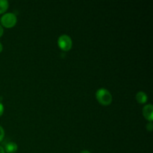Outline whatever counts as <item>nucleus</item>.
Instances as JSON below:
<instances>
[{
    "mask_svg": "<svg viewBox=\"0 0 153 153\" xmlns=\"http://www.w3.org/2000/svg\"><path fill=\"white\" fill-rule=\"evenodd\" d=\"M8 8V1L6 0H0V14L3 13Z\"/></svg>",
    "mask_w": 153,
    "mask_h": 153,
    "instance_id": "7",
    "label": "nucleus"
},
{
    "mask_svg": "<svg viewBox=\"0 0 153 153\" xmlns=\"http://www.w3.org/2000/svg\"><path fill=\"white\" fill-rule=\"evenodd\" d=\"M17 22V19L14 13H7L3 15L1 18V23L5 28H12Z\"/></svg>",
    "mask_w": 153,
    "mask_h": 153,
    "instance_id": "2",
    "label": "nucleus"
},
{
    "mask_svg": "<svg viewBox=\"0 0 153 153\" xmlns=\"http://www.w3.org/2000/svg\"><path fill=\"white\" fill-rule=\"evenodd\" d=\"M97 100L102 105H108L112 102V96L108 90L105 88H100L96 94Z\"/></svg>",
    "mask_w": 153,
    "mask_h": 153,
    "instance_id": "1",
    "label": "nucleus"
},
{
    "mask_svg": "<svg viewBox=\"0 0 153 153\" xmlns=\"http://www.w3.org/2000/svg\"><path fill=\"white\" fill-rule=\"evenodd\" d=\"M3 33H4V30H3V28H2V27H1V25H0V37H1V36H2Z\"/></svg>",
    "mask_w": 153,
    "mask_h": 153,
    "instance_id": "11",
    "label": "nucleus"
},
{
    "mask_svg": "<svg viewBox=\"0 0 153 153\" xmlns=\"http://www.w3.org/2000/svg\"><path fill=\"white\" fill-rule=\"evenodd\" d=\"M143 114L144 117L149 122L153 120V106L152 105H146L143 108Z\"/></svg>",
    "mask_w": 153,
    "mask_h": 153,
    "instance_id": "4",
    "label": "nucleus"
},
{
    "mask_svg": "<svg viewBox=\"0 0 153 153\" xmlns=\"http://www.w3.org/2000/svg\"><path fill=\"white\" fill-rule=\"evenodd\" d=\"M80 153H91V152L88 150H83V151H82Z\"/></svg>",
    "mask_w": 153,
    "mask_h": 153,
    "instance_id": "13",
    "label": "nucleus"
},
{
    "mask_svg": "<svg viewBox=\"0 0 153 153\" xmlns=\"http://www.w3.org/2000/svg\"><path fill=\"white\" fill-rule=\"evenodd\" d=\"M17 145L13 142H8L4 144V152L7 153H14L17 151Z\"/></svg>",
    "mask_w": 153,
    "mask_h": 153,
    "instance_id": "5",
    "label": "nucleus"
},
{
    "mask_svg": "<svg viewBox=\"0 0 153 153\" xmlns=\"http://www.w3.org/2000/svg\"><path fill=\"white\" fill-rule=\"evenodd\" d=\"M4 129H3L2 127L0 126V142L3 140V138H4Z\"/></svg>",
    "mask_w": 153,
    "mask_h": 153,
    "instance_id": "8",
    "label": "nucleus"
},
{
    "mask_svg": "<svg viewBox=\"0 0 153 153\" xmlns=\"http://www.w3.org/2000/svg\"><path fill=\"white\" fill-rule=\"evenodd\" d=\"M2 49H3L2 45H1V43H0V52H1V51H2Z\"/></svg>",
    "mask_w": 153,
    "mask_h": 153,
    "instance_id": "14",
    "label": "nucleus"
},
{
    "mask_svg": "<svg viewBox=\"0 0 153 153\" xmlns=\"http://www.w3.org/2000/svg\"><path fill=\"white\" fill-rule=\"evenodd\" d=\"M58 43L59 47L64 51H69L71 49L72 46H73V42H72L71 38L67 34H63L60 36L58 38Z\"/></svg>",
    "mask_w": 153,
    "mask_h": 153,
    "instance_id": "3",
    "label": "nucleus"
},
{
    "mask_svg": "<svg viewBox=\"0 0 153 153\" xmlns=\"http://www.w3.org/2000/svg\"><path fill=\"white\" fill-rule=\"evenodd\" d=\"M0 153H5V152H4V148L1 146H0Z\"/></svg>",
    "mask_w": 153,
    "mask_h": 153,
    "instance_id": "12",
    "label": "nucleus"
},
{
    "mask_svg": "<svg viewBox=\"0 0 153 153\" xmlns=\"http://www.w3.org/2000/svg\"><path fill=\"white\" fill-rule=\"evenodd\" d=\"M136 100H137V101L139 103H140V104H144V103H146V102L147 101L148 98L147 96H146V94H145V93L140 91V92L137 93V95H136Z\"/></svg>",
    "mask_w": 153,
    "mask_h": 153,
    "instance_id": "6",
    "label": "nucleus"
},
{
    "mask_svg": "<svg viewBox=\"0 0 153 153\" xmlns=\"http://www.w3.org/2000/svg\"><path fill=\"white\" fill-rule=\"evenodd\" d=\"M3 112H4V106H3V105L0 102V117L2 115Z\"/></svg>",
    "mask_w": 153,
    "mask_h": 153,
    "instance_id": "10",
    "label": "nucleus"
},
{
    "mask_svg": "<svg viewBox=\"0 0 153 153\" xmlns=\"http://www.w3.org/2000/svg\"><path fill=\"white\" fill-rule=\"evenodd\" d=\"M152 127H153V125H152V122H150L149 124H147V125H146V128H147V130L149 131H152Z\"/></svg>",
    "mask_w": 153,
    "mask_h": 153,
    "instance_id": "9",
    "label": "nucleus"
}]
</instances>
